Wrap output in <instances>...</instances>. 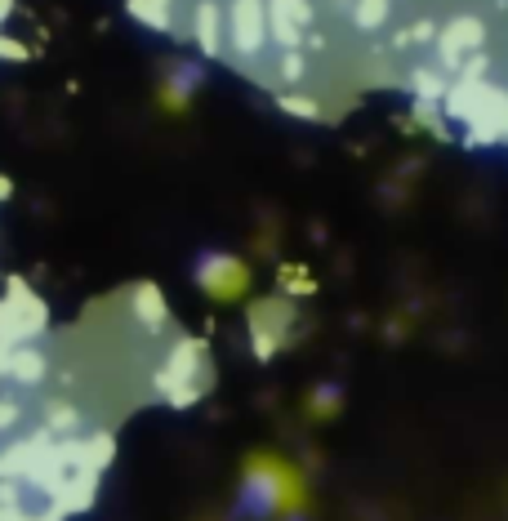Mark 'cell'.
Instances as JSON below:
<instances>
[{
  "label": "cell",
  "instance_id": "1",
  "mask_svg": "<svg viewBox=\"0 0 508 521\" xmlns=\"http://www.w3.org/2000/svg\"><path fill=\"white\" fill-rule=\"evenodd\" d=\"M41 325H45L41 299H32L23 281H9V299L0 304V334H36Z\"/></svg>",
  "mask_w": 508,
  "mask_h": 521
},
{
  "label": "cell",
  "instance_id": "2",
  "mask_svg": "<svg viewBox=\"0 0 508 521\" xmlns=\"http://www.w3.org/2000/svg\"><path fill=\"white\" fill-rule=\"evenodd\" d=\"M259 41H263V9L254 0H241L237 5V45L250 53L259 50Z\"/></svg>",
  "mask_w": 508,
  "mask_h": 521
},
{
  "label": "cell",
  "instance_id": "3",
  "mask_svg": "<svg viewBox=\"0 0 508 521\" xmlns=\"http://www.w3.org/2000/svg\"><path fill=\"white\" fill-rule=\"evenodd\" d=\"M477 41H482V27H477V23H459L455 32L446 36V45H442V50H446L451 63H455L459 53H464V45H477Z\"/></svg>",
  "mask_w": 508,
  "mask_h": 521
},
{
  "label": "cell",
  "instance_id": "4",
  "mask_svg": "<svg viewBox=\"0 0 508 521\" xmlns=\"http://www.w3.org/2000/svg\"><path fill=\"white\" fill-rule=\"evenodd\" d=\"M139 308H143V321H148V325H161V321H165L161 294H156L152 285H143V290H139Z\"/></svg>",
  "mask_w": 508,
  "mask_h": 521
},
{
  "label": "cell",
  "instance_id": "5",
  "mask_svg": "<svg viewBox=\"0 0 508 521\" xmlns=\"http://www.w3.org/2000/svg\"><path fill=\"white\" fill-rule=\"evenodd\" d=\"M201 41H205V50L210 53L219 50V36H214V9H210V5H201Z\"/></svg>",
  "mask_w": 508,
  "mask_h": 521
},
{
  "label": "cell",
  "instance_id": "6",
  "mask_svg": "<svg viewBox=\"0 0 508 521\" xmlns=\"http://www.w3.org/2000/svg\"><path fill=\"white\" fill-rule=\"evenodd\" d=\"M379 18H384V0H366V9H361V23H366V27H375Z\"/></svg>",
  "mask_w": 508,
  "mask_h": 521
},
{
  "label": "cell",
  "instance_id": "7",
  "mask_svg": "<svg viewBox=\"0 0 508 521\" xmlns=\"http://www.w3.org/2000/svg\"><path fill=\"white\" fill-rule=\"evenodd\" d=\"M286 107H290V111H299V116H317V107L308 103V99H286Z\"/></svg>",
  "mask_w": 508,
  "mask_h": 521
},
{
  "label": "cell",
  "instance_id": "8",
  "mask_svg": "<svg viewBox=\"0 0 508 521\" xmlns=\"http://www.w3.org/2000/svg\"><path fill=\"white\" fill-rule=\"evenodd\" d=\"M281 72H286V76H299V72H304V63H299V58H286V63H281Z\"/></svg>",
  "mask_w": 508,
  "mask_h": 521
},
{
  "label": "cell",
  "instance_id": "9",
  "mask_svg": "<svg viewBox=\"0 0 508 521\" xmlns=\"http://www.w3.org/2000/svg\"><path fill=\"white\" fill-rule=\"evenodd\" d=\"M5 53H9V58H23V50H18L14 41H0V58H5Z\"/></svg>",
  "mask_w": 508,
  "mask_h": 521
},
{
  "label": "cell",
  "instance_id": "10",
  "mask_svg": "<svg viewBox=\"0 0 508 521\" xmlns=\"http://www.w3.org/2000/svg\"><path fill=\"white\" fill-rule=\"evenodd\" d=\"M0 197H9V183H5V178H0Z\"/></svg>",
  "mask_w": 508,
  "mask_h": 521
},
{
  "label": "cell",
  "instance_id": "11",
  "mask_svg": "<svg viewBox=\"0 0 508 521\" xmlns=\"http://www.w3.org/2000/svg\"><path fill=\"white\" fill-rule=\"evenodd\" d=\"M5 9H9V0H0V18H5Z\"/></svg>",
  "mask_w": 508,
  "mask_h": 521
}]
</instances>
